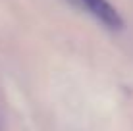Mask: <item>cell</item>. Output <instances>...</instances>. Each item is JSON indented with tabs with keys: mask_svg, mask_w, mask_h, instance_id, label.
Here are the masks:
<instances>
[{
	"mask_svg": "<svg viewBox=\"0 0 133 131\" xmlns=\"http://www.w3.org/2000/svg\"><path fill=\"white\" fill-rule=\"evenodd\" d=\"M66 2L77 10H83L85 13L93 16L98 23H102L104 27H108L112 31H118L123 27L122 16L108 0H66Z\"/></svg>",
	"mask_w": 133,
	"mask_h": 131,
	"instance_id": "cell-1",
	"label": "cell"
}]
</instances>
